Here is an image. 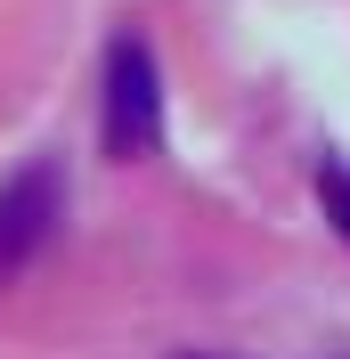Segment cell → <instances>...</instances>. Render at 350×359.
Returning a JSON list of instances; mask_svg holds the SVG:
<instances>
[{"label":"cell","mask_w":350,"mask_h":359,"mask_svg":"<svg viewBox=\"0 0 350 359\" xmlns=\"http://www.w3.org/2000/svg\"><path fill=\"white\" fill-rule=\"evenodd\" d=\"M106 156L114 163H139L155 156V139H163V74H155V49L139 33L106 49Z\"/></svg>","instance_id":"1"},{"label":"cell","mask_w":350,"mask_h":359,"mask_svg":"<svg viewBox=\"0 0 350 359\" xmlns=\"http://www.w3.org/2000/svg\"><path fill=\"white\" fill-rule=\"evenodd\" d=\"M57 221H66V180H57V163H33V172H17L0 188V286L41 262Z\"/></svg>","instance_id":"2"},{"label":"cell","mask_w":350,"mask_h":359,"mask_svg":"<svg viewBox=\"0 0 350 359\" xmlns=\"http://www.w3.org/2000/svg\"><path fill=\"white\" fill-rule=\"evenodd\" d=\"M318 204H326L334 237L350 245V172H342V163H318Z\"/></svg>","instance_id":"3"}]
</instances>
